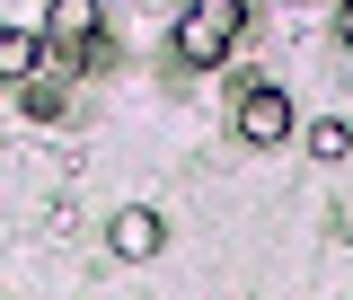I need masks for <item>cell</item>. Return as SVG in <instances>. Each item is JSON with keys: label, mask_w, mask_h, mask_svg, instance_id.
Here are the masks:
<instances>
[{"label": "cell", "mask_w": 353, "mask_h": 300, "mask_svg": "<svg viewBox=\"0 0 353 300\" xmlns=\"http://www.w3.org/2000/svg\"><path fill=\"white\" fill-rule=\"evenodd\" d=\"M239 0H194L185 18H176V62L185 71H212V62H230V44H239Z\"/></svg>", "instance_id": "6da1fadb"}, {"label": "cell", "mask_w": 353, "mask_h": 300, "mask_svg": "<svg viewBox=\"0 0 353 300\" xmlns=\"http://www.w3.org/2000/svg\"><path fill=\"white\" fill-rule=\"evenodd\" d=\"M239 141H256V150H274V141H292V97L256 80L248 97H239Z\"/></svg>", "instance_id": "7a4b0ae2"}, {"label": "cell", "mask_w": 353, "mask_h": 300, "mask_svg": "<svg viewBox=\"0 0 353 300\" xmlns=\"http://www.w3.org/2000/svg\"><path fill=\"white\" fill-rule=\"evenodd\" d=\"M106 248H115V257H124V265H150V257H159V248H168V221L150 212V203H124V212L106 221Z\"/></svg>", "instance_id": "3957f363"}, {"label": "cell", "mask_w": 353, "mask_h": 300, "mask_svg": "<svg viewBox=\"0 0 353 300\" xmlns=\"http://www.w3.org/2000/svg\"><path fill=\"white\" fill-rule=\"evenodd\" d=\"M44 44H62V53H97V0H53V9H44Z\"/></svg>", "instance_id": "277c9868"}, {"label": "cell", "mask_w": 353, "mask_h": 300, "mask_svg": "<svg viewBox=\"0 0 353 300\" xmlns=\"http://www.w3.org/2000/svg\"><path fill=\"white\" fill-rule=\"evenodd\" d=\"M36 53H44L36 27H0V80H36Z\"/></svg>", "instance_id": "5b68a950"}, {"label": "cell", "mask_w": 353, "mask_h": 300, "mask_svg": "<svg viewBox=\"0 0 353 300\" xmlns=\"http://www.w3.org/2000/svg\"><path fill=\"white\" fill-rule=\"evenodd\" d=\"M309 150H318V159H345V150H353V124H345V115H318V124H309Z\"/></svg>", "instance_id": "8992f818"}, {"label": "cell", "mask_w": 353, "mask_h": 300, "mask_svg": "<svg viewBox=\"0 0 353 300\" xmlns=\"http://www.w3.org/2000/svg\"><path fill=\"white\" fill-rule=\"evenodd\" d=\"M336 36H345V44H353V0H345V18H336Z\"/></svg>", "instance_id": "52a82bcc"}, {"label": "cell", "mask_w": 353, "mask_h": 300, "mask_svg": "<svg viewBox=\"0 0 353 300\" xmlns=\"http://www.w3.org/2000/svg\"><path fill=\"white\" fill-rule=\"evenodd\" d=\"M239 9H248V0H239Z\"/></svg>", "instance_id": "ba28073f"}]
</instances>
